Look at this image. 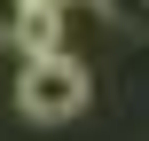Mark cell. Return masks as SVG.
I'll use <instances>...</instances> for the list:
<instances>
[{
    "instance_id": "cell-1",
    "label": "cell",
    "mask_w": 149,
    "mask_h": 141,
    "mask_svg": "<svg viewBox=\"0 0 149 141\" xmlns=\"http://www.w3.org/2000/svg\"><path fill=\"white\" fill-rule=\"evenodd\" d=\"M86 63L71 55V47H55V55H24V71H16V110L31 118V126H71L79 110H86Z\"/></svg>"
},
{
    "instance_id": "cell-3",
    "label": "cell",
    "mask_w": 149,
    "mask_h": 141,
    "mask_svg": "<svg viewBox=\"0 0 149 141\" xmlns=\"http://www.w3.org/2000/svg\"><path fill=\"white\" fill-rule=\"evenodd\" d=\"M16 16H24V0H0V39L16 31Z\"/></svg>"
},
{
    "instance_id": "cell-2",
    "label": "cell",
    "mask_w": 149,
    "mask_h": 141,
    "mask_svg": "<svg viewBox=\"0 0 149 141\" xmlns=\"http://www.w3.org/2000/svg\"><path fill=\"white\" fill-rule=\"evenodd\" d=\"M24 55H55V47H71L63 39V8L55 0H24V16H16V31H8Z\"/></svg>"
}]
</instances>
